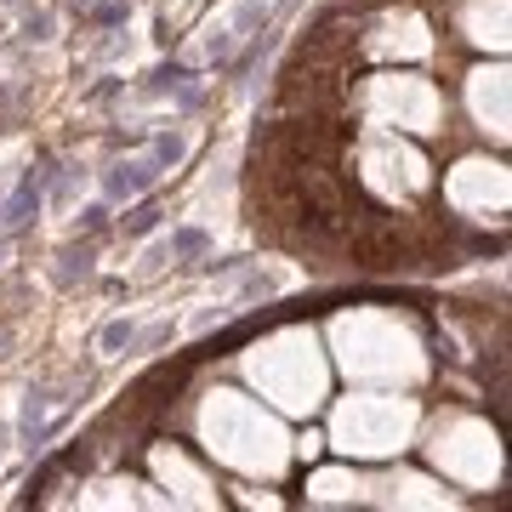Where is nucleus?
Masks as SVG:
<instances>
[{
	"label": "nucleus",
	"mask_w": 512,
	"mask_h": 512,
	"mask_svg": "<svg viewBox=\"0 0 512 512\" xmlns=\"http://www.w3.org/2000/svg\"><path fill=\"white\" fill-rule=\"evenodd\" d=\"M52 183H57V160L40 154V165H29L18 177V188H12V200L0 205V228H6V234H12V228H29V222L40 217L46 194H52Z\"/></svg>",
	"instance_id": "obj_1"
},
{
	"label": "nucleus",
	"mask_w": 512,
	"mask_h": 512,
	"mask_svg": "<svg viewBox=\"0 0 512 512\" xmlns=\"http://www.w3.org/2000/svg\"><path fill=\"white\" fill-rule=\"evenodd\" d=\"M160 177H165V165L154 160V154H131V160H114L109 171H103V194L131 205V200H143Z\"/></svg>",
	"instance_id": "obj_2"
},
{
	"label": "nucleus",
	"mask_w": 512,
	"mask_h": 512,
	"mask_svg": "<svg viewBox=\"0 0 512 512\" xmlns=\"http://www.w3.org/2000/svg\"><path fill=\"white\" fill-rule=\"evenodd\" d=\"M143 336V319L137 313H126V319H109V325L97 330V353L103 359H120V353H131V342Z\"/></svg>",
	"instance_id": "obj_3"
},
{
	"label": "nucleus",
	"mask_w": 512,
	"mask_h": 512,
	"mask_svg": "<svg viewBox=\"0 0 512 512\" xmlns=\"http://www.w3.org/2000/svg\"><path fill=\"white\" fill-rule=\"evenodd\" d=\"M165 251H171V262H200L211 251V234L205 228H177V234L165 239Z\"/></svg>",
	"instance_id": "obj_4"
},
{
	"label": "nucleus",
	"mask_w": 512,
	"mask_h": 512,
	"mask_svg": "<svg viewBox=\"0 0 512 512\" xmlns=\"http://www.w3.org/2000/svg\"><path fill=\"white\" fill-rule=\"evenodd\" d=\"M160 217H165V211L154 200H131V211L120 217V228H126L131 239H143V234H154V228H160Z\"/></svg>",
	"instance_id": "obj_5"
},
{
	"label": "nucleus",
	"mask_w": 512,
	"mask_h": 512,
	"mask_svg": "<svg viewBox=\"0 0 512 512\" xmlns=\"http://www.w3.org/2000/svg\"><path fill=\"white\" fill-rule=\"evenodd\" d=\"M148 154H154V160H160L165 171H171V165H183V154H188V131H160Z\"/></svg>",
	"instance_id": "obj_6"
},
{
	"label": "nucleus",
	"mask_w": 512,
	"mask_h": 512,
	"mask_svg": "<svg viewBox=\"0 0 512 512\" xmlns=\"http://www.w3.org/2000/svg\"><path fill=\"white\" fill-rule=\"evenodd\" d=\"M131 18V0H103V6H92V23L97 29H114V23Z\"/></svg>",
	"instance_id": "obj_7"
},
{
	"label": "nucleus",
	"mask_w": 512,
	"mask_h": 512,
	"mask_svg": "<svg viewBox=\"0 0 512 512\" xmlns=\"http://www.w3.org/2000/svg\"><path fill=\"white\" fill-rule=\"evenodd\" d=\"M23 40H52V12H29L23 18Z\"/></svg>",
	"instance_id": "obj_8"
},
{
	"label": "nucleus",
	"mask_w": 512,
	"mask_h": 512,
	"mask_svg": "<svg viewBox=\"0 0 512 512\" xmlns=\"http://www.w3.org/2000/svg\"><path fill=\"white\" fill-rule=\"evenodd\" d=\"M80 228H86V234H97V228H103V205H86V211H80Z\"/></svg>",
	"instance_id": "obj_9"
},
{
	"label": "nucleus",
	"mask_w": 512,
	"mask_h": 512,
	"mask_svg": "<svg viewBox=\"0 0 512 512\" xmlns=\"http://www.w3.org/2000/svg\"><path fill=\"white\" fill-rule=\"evenodd\" d=\"M0 6H12V0H0Z\"/></svg>",
	"instance_id": "obj_10"
}]
</instances>
